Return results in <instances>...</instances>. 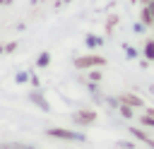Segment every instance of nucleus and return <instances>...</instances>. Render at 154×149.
Returning <instances> with one entry per match:
<instances>
[{
  "instance_id": "9d476101",
  "label": "nucleus",
  "mask_w": 154,
  "mask_h": 149,
  "mask_svg": "<svg viewBox=\"0 0 154 149\" xmlns=\"http://www.w3.org/2000/svg\"><path fill=\"white\" fill-rule=\"evenodd\" d=\"M142 2H144V5H149V2H152V0H142Z\"/></svg>"
},
{
  "instance_id": "f257e3e1",
  "label": "nucleus",
  "mask_w": 154,
  "mask_h": 149,
  "mask_svg": "<svg viewBox=\"0 0 154 149\" xmlns=\"http://www.w3.org/2000/svg\"><path fill=\"white\" fill-rule=\"evenodd\" d=\"M103 65H106V58H103V55H94V53L79 55V58L75 60V67H77V70H91V67H103Z\"/></svg>"
},
{
  "instance_id": "1a4fd4ad",
  "label": "nucleus",
  "mask_w": 154,
  "mask_h": 149,
  "mask_svg": "<svg viewBox=\"0 0 154 149\" xmlns=\"http://www.w3.org/2000/svg\"><path fill=\"white\" fill-rule=\"evenodd\" d=\"M48 62H51V55H48V53H41V58H38V65L43 67V65H48Z\"/></svg>"
},
{
  "instance_id": "6e6552de",
  "label": "nucleus",
  "mask_w": 154,
  "mask_h": 149,
  "mask_svg": "<svg viewBox=\"0 0 154 149\" xmlns=\"http://www.w3.org/2000/svg\"><path fill=\"white\" fill-rule=\"evenodd\" d=\"M120 113H123L125 118H132V106H128V103H123V106H120Z\"/></svg>"
},
{
  "instance_id": "423d86ee",
  "label": "nucleus",
  "mask_w": 154,
  "mask_h": 149,
  "mask_svg": "<svg viewBox=\"0 0 154 149\" xmlns=\"http://www.w3.org/2000/svg\"><path fill=\"white\" fill-rule=\"evenodd\" d=\"M144 58H147V60H154V38H149V41L144 43Z\"/></svg>"
},
{
  "instance_id": "f03ea898",
  "label": "nucleus",
  "mask_w": 154,
  "mask_h": 149,
  "mask_svg": "<svg viewBox=\"0 0 154 149\" xmlns=\"http://www.w3.org/2000/svg\"><path fill=\"white\" fill-rule=\"evenodd\" d=\"M94 120H96V113L94 111H79V113H75V123L77 125H89Z\"/></svg>"
},
{
  "instance_id": "7ed1b4c3",
  "label": "nucleus",
  "mask_w": 154,
  "mask_h": 149,
  "mask_svg": "<svg viewBox=\"0 0 154 149\" xmlns=\"http://www.w3.org/2000/svg\"><path fill=\"white\" fill-rule=\"evenodd\" d=\"M48 135H51V137H58V139H79L75 132H70V130H60V127H51Z\"/></svg>"
},
{
  "instance_id": "39448f33",
  "label": "nucleus",
  "mask_w": 154,
  "mask_h": 149,
  "mask_svg": "<svg viewBox=\"0 0 154 149\" xmlns=\"http://www.w3.org/2000/svg\"><path fill=\"white\" fill-rule=\"evenodd\" d=\"M120 101H123V103H128V106H132V108L144 106V101H142L140 96H135V94H123V96H120Z\"/></svg>"
},
{
  "instance_id": "0eeeda50",
  "label": "nucleus",
  "mask_w": 154,
  "mask_h": 149,
  "mask_svg": "<svg viewBox=\"0 0 154 149\" xmlns=\"http://www.w3.org/2000/svg\"><path fill=\"white\" fill-rule=\"evenodd\" d=\"M142 125H144V127H152V130H154V115L144 113V115H142Z\"/></svg>"
},
{
  "instance_id": "20e7f679",
  "label": "nucleus",
  "mask_w": 154,
  "mask_h": 149,
  "mask_svg": "<svg viewBox=\"0 0 154 149\" xmlns=\"http://www.w3.org/2000/svg\"><path fill=\"white\" fill-rule=\"evenodd\" d=\"M140 22H142L144 26H152V24H154V12H152V7H149V5H142V12H140Z\"/></svg>"
}]
</instances>
